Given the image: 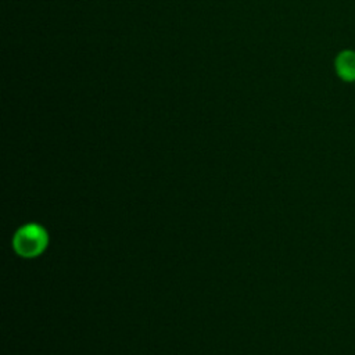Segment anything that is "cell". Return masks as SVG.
<instances>
[{
  "label": "cell",
  "instance_id": "6da1fadb",
  "mask_svg": "<svg viewBox=\"0 0 355 355\" xmlns=\"http://www.w3.org/2000/svg\"><path fill=\"white\" fill-rule=\"evenodd\" d=\"M49 244L47 230L39 223H26L14 233L12 247L14 251L22 258L39 257Z\"/></svg>",
  "mask_w": 355,
  "mask_h": 355
},
{
  "label": "cell",
  "instance_id": "7a4b0ae2",
  "mask_svg": "<svg viewBox=\"0 0 355 355\" xmlns=\"http://www.w3.org/2000/svg\"><path fill=\"white\" fill-rule=\"evenodd\" d=\"M334 69L341 80L355 83V50H341L334 58Z\"/></svg>",
  "mask_w": 355,
  "mask_h": 355
}]
</instances>
